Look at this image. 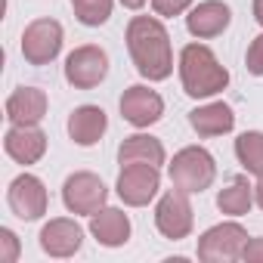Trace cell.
<instances>
[{"label":"cell","instance_id":"25","mask_svg":"<svg viewBox=\"0 0 263 263\" xmlns=\"http://www.w3.org/2000/svg\"><path fill=\"white\" fill-rule=\"evenodd\" d=\"M189 4L192 0H152V7H155L158 16H180V13L189 10Z\"/></svg>","mask_w":263,"mask_h":263},{"label":"cell","instance_id":"7","mask_svg":"<svg viewBox=\"0 0 263 263\" xmlns=\"http://www.w3.org/2000/svg\"><path fill=\"white\" fill-rule=\"evenodd\" d=\"M158 167L155 164H121V177H118V195L124 204L130 208H143L155 198L158 192Z\"/></svg>","mask_w":263,"mask_h":263},{"label":"cell","instance_id":"27","mask_svg":"<svg viewBox=\"0 0 263 263\" xmlns=\"http://www.w3.org/2000/svg\"><path fill=\"white\" fill-rule=\"evenodd\" d=\"M254 201L263 208V177H260V180H257V186H254Z\"/></svg>","mask_w":263,"mask_h":263},{"label":"cell","instance_id":"24","mask_svg":"<svg viewBox=\"0 0 263 263\" xmlns=\"http://www.w3.org/2000/svg\"><path fill=\"white\" fill-rule=\"evenodd\" d=\"M0 245H4V251H0V260L4 263H13L19 257V238L13 229H0Z\"/></svg>","mask_w":263,"mask_h":263},{"label":"cell","instance_id":"20","mask_svg":"<svg viewBox=\"0 0 263 263\" xmlns=\"http://www.w3.org/2000/svg\"><path fill=\"white\" fill-rule=\"evenodd\" d=\"M251 204H254V186L248 183V177H232V183L217 195V208L223 214H232V217L248 214Z\"/></svg>","mask_w":263,"mask_h":263},{"label":"cell","instance_id":"29","mask_svg":"<svg viewBox=\"0 0 263 263\" xmlns=\"http://www.w3.org/2000/svg\"><path fill=\"white\" fill-rule=\"evenodd\" d=\"M121 4H124L127 10H140V7L146 4V0H121Z\"/></svg>","mask_w":263,"mask_h":263},{"label":"cell","instance_id":"26","mask_svg":"<svg viewBox=\"0 0 263 263\" xmlns=\"http://www.w3.org/2000/svg\"><path fill=\"white\" fill-rule=\"evenodd\" d=\"M241 260L248 263H263V238H248L245 251H241Z\"/></svg>","mask_w":263,"mask_h":263},{"label":"cell","instance_id":"12","mask_svg":"<svg viewBox=\"0 0 263 263\" xmlns=\"http://www.w3.org/2000/svg\"><path fill=\"white\" fill-rule=\"evenodd\" d=\"M4 146L13 161L34 164L47 152V137H44V130H37V124H13V130H7Z\"/></svg>","mask_w":263,"mask_h":263},{"label":"cell","instance_id":"9","mask_svg":"<svg viewBox=\"0 0 263 263\" xmlns=\"http://www.w3.org/2000/svg\"><path fill=\"white\" fill-rule=\"evenodd\" d=\"M155 226L164 238H186L192 232V204H189V192L177 189L167 192L158 208H155Z\"/></svg>","mask_w":263,"mask_h":263},{"label":"cell","instance_id":"18","mask_svg":"<svg viewBox=\"0 0 263 263\" xmlns=\"http://www.w3.org/2000/svg\"><path fill=\"white\" fill-rule=\"evenodd\" d=\"M189 124L198 137H220V134H229L235 127V115L226 102H211V105L189 111Z\"/></svg>","mask_w":263,"mask_h":263},{"label":"cell","instance_id":"14","mask_svg":"<svg viewBox=\"0 0 263 263\" xmlns=\"http://www.w3.org/2000/svg\"><path fill=\"white\" fill-rule=\"evenodd\" d=\"M232 22V13L226 4H220V0H204V4H198L189 16H186V28L192 37H217L229 28Z\"/></svg>","mask_w":263,"mask_h":263},{"label":"cell","instance_id":"6","mask_svg":"<svg viewBox=\"0 0 263 263\" xmlns=\"http://www.w3.org/2000/svg\"><path fill=\"white\" fill-rule=\"evenodd\" d=\"M62 50V25L56 19H34L22 34V56L31 65H47Z\"/></svg>","mask_w":263,"mask_h":263},{"label":"cell","instance_id":"21","mask_svg":"<svg viewBox=\"0 0 263 263\" xmlns=\"http://www.w3.org/2000/svg\"><path fill=\"white\" fill-rule=\"evenodd\" d=\"M235 155H238V161L245 164L248 174L263 177V134H257V130L241 134L235 140Z\"/></svg>","mask_w":263,"mask_h":263},{"label":"cell","instance_id":"1","mask_svg":"<svg viewBox=\"0 0 263 263\" xmlns=\"http://www.w3.org/2000/svg\"><path fill=\"white\" fill-rule=\"evenodd\" d=\"M127 50L137 71L149 81H164L174 71V53H171V34L167 28L152 16H137L127 25Z\"/></svg>","mask_w":263,"mask_h":263},{"label":"cell","instance_id":"5","mask_svg":"<svg viewBox=\"0 0 263 263\" xmlns=\"http://www.w3.org/2000/svg\"><path fill=\"white\" fill-rule=\"evenodd\" d=\"M105 74H108V56L93 44L71 50V56L65 59V81L78 90H93L96 84L105 81Z\"/></svg>","mask_w":263,"mask_h":263},{"label":"cell","instance_id":"4","mask_svg":"<svg viewBox=\"0 0 263 263\" xmlns=\"http://www.w3.org/2000/svg\"><path fill=\"white\" fill-rule=\"evenodd\" d=\"M245 245H248V232L238 223H220L198 238V257L204 263H232L241 257Z\"/></svg>","mask_w":263,"mask_h":263},{"label":"cell","instance_id":"15","mask_svg":"<svg viewBox=\"0 0 263 263\" xmlns=\"http://www.w3.org/2000/svg\"><path fill=\"white\" fill-rule=\"evenodd\" d=\"M90 232L96 235L99 245L105 248H121L130 238V220L124 211L118 208H99L96 214H90Z\"/></svg>","mask_w":263,"mask_h":263},{"label":"cell","instance_id":"10","mask_svg":"<svg viewBox=\"0 0 263 263\" xmlns=\"http://www.w3.org/2000/svg\"><path fill=\"white\" fill-rule=\"evenodd\" d=\"M121 115L127 124H134V127H149L155 121H161L164 115V102L155 90L137 84V87H127L124 96H121Z\"/></svg>","mask_w":263,"mask_h":263},{"label":"cell","instance_id":"16","mask_svg":"<svg viewBox=\"0 0 263 263\" xmlns=\"http://www.w3.org/2000/svg\"><path fill=\"white\" fill-rule=\"evenodd\" d=\"M105 127H108V118H105V111L99 105H81L68 118V137L78 146H93V143L102 140Z\"/></svg>","mask_w":263,"mask_h":263},{"label":"cell","instance_id":"23","mask_svg":"<svg viewBox=\"0 0 263 263\" xmlns=\"http://www.w3.org/2000/svg\"><path fill=\"white\" fill-rule=\"evenodd\" d=\"M245 65H248V71H251V74H263V34L251 41L248 56H245Z\"/></svg>","mask_w":263,"mask_h":263},{"label":"cell","instance_id":"28","mask_svg":"<svg viewBox=\"0 0 263 263\" xmlns=\"http://www.w3.org/2000/svg\"><path fill=\"white\" fill-rule=\"evenodd\" d=\"M254 19L263 25V0H254Z\"/></svg>","mask_w":263,"mask_h":263},{"label":"cell","instance_id":"19","mask_svg":"<svg viewBox=\"0 0 263 263\" xmlns=\"http://www.w3.org/2000/svg\"><path fill=\"white\" fill-rule=\"evenodd\" d=\"M118 161L121 164H137V161H143V164H164V146H161V140H155V137H146V134H137V137H127L124 143H121V149H118Z\"/></svg>","mask_w":263,"mask_h":263},{"label":"cell","instance_id":"3","mask_svg":"<svg viewBox=\"0 0 263 263\" xmlns=\"http://www.w3.org/2000/svg\"><path fill=\"white\" fill-rule=\"evenodd\" d=\"M217 177V164H214V155L201 146H189L183 152L174 155L171 161V183L174 189H183V192H204Z\"/></svg>","mask_w":263,"mask_h":263},{"label":"cell","instance_id":"17","mask_svg":"<svg viewBox=\"0 0 263 263\" xmlns=\"http://www.w3.org/2000/svg\"><path fill=\"white\" fill-rule=\"evenodd\" d=\"M47 115V93L37 87H19L7 99V118L13 124H37Z\"/></svg>","mask_w":263,"mask_h":263},{"label":"cell","instance_id":"8","mask_svg":"<svg viewBox=\"0 0 263 263\" xmlns=\"http://www.w3.org/2000/svg\"><path fill=\"white\" fill-rule=\"evenodd\" d=\"M108 198V189L105 183L96 177V174H71L62 186V201L71 214H96Z\"/></svg>","mask_w":263,"mask_h":263},{"label":"cell","instance_id":"22","mask_svg":"<svg viewBox=\"0 0 263 263\" xmlns=\"http://www.w3.org/2000/svg\"><path fill=\"white\" fill-rule=\"evenodd\" d=\"M71 7H74V16L90 28L108 22L111 16V0H71Z\"/></svg>","mask_w":263,"mask_h":263},{"label":"cell","instance_id":"2","mask_svg":"<svg viewBox=\"0 0 263 263\" xmlns=\"http://www.w3.org/2000/svg\"><path fill=\"white\" fill-rule=\"evenodd\" d=\"M180 78H183V90L195 99L214 96L220 90H226L229 84V71L220 65V59L214 56L211 47L204 44H189L180 53Z\"/></svg>","mask_w":263,"mask_h":263},{"label":"cell","instance_id":"13","mask_svg":"<svg viewBox=\"0 0 263 263\" xmlns=\"http://www.w3.org/2000/svg\"><path fill=\"white\" fill-rule=\"evenodd\" d=\"M84 241V229L68 220V217H59V220H50L44 229H41V248L50 254V257H71Z\"/></svg>","mask_w":263,"mask_h":263},{"label":"cell","instance_id":"11","mask_svg":"<svg viewBox=\"0 0 263 263\" xmlns=\"http://www.w3.org/2000/svg\"><path fill=\"white\" fill-rule=\"evenodd\" d=\"M7 201H10V208L19 220H37L41 214H47V189L31 174H22L10 183Z\"/></svg>","mask_w":263,"mask_h":263}]
</instances>
